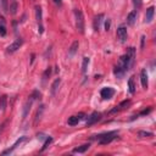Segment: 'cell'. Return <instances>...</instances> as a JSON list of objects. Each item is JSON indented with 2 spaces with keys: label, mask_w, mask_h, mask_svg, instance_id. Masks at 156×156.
<instances>
[{
  "label": "cell",
  "mask_w": 156,
  "mask_h": 156,
  "mask_svg": "<svg viewBox=\"0 0 156 156\" xmlns=\"http://www.w3.org/2000/svg\"><path fill=\"white\" fill-rule=\"evenodd\" d=\"M134 59H136V49L129 48L127 50V53L119 58V61L116 66L118 69H121L123 72H127L134 65Z\"/></svg>",
  "instance_id": "cell-1"
},
{
  "label": "cell",
  "mask_w": 156,
  "mask_h": 156,
  "mask_svg": "<svg viewBox=\"0 0 156 156\" xmlns=\"http://www.w3.org/2000/svg\"><path fill=\"white\" fill-rule=\"evenodd\" d=\"M118 136V132L117 131H111V132H106V133H101L99 136L93 137V139H96L99 144L101 145H106L109 143H111L113 139H116Z\"/></svg>",
  "instance_id": "cell-2"
},
{
  "label": "cell",
  "mask_w": 156,
  "mask_h": 156,
  "mask_svg": "<svg viewBox=\"0 0 156 156\" xmlns=\"http://www.w3.org/2000/svg\"><path fill=\"white\" fill-rule=\"evenodd\" d=\"M75 17H76V28L81 34L84 33V16L81 10H75Z\"/></svg>",
  "instance_id": "cell-3"
},
{
  "label": "cell",
  "mask_w": 156,
  "mask_h": 156,
  "mask_svg": "<svg viewBox=\"0 0 156 156\" xmlns=\"http://www.w3.org/2000/svg\"><path fill=\"white\" fill-rule=\"evenodd\" d=\"M22 44H23V39L22 38H17L16 40L14 41V43H11V44L7 46L6 51H7L9 54H12V53H15V51H17L21 46H22Z\"/></svg>",
  "instance_id": "cell-4"
},
{
  "label": "cell",
  "mask_w": 156,
  "mask_h": 156,
  "mask_svg": "<svg viewBox=\"0 0 156 156\" xmlns=\"http://www.w3.org/2000/svg\"><path fill=\"white\" fill-rule=\"evenodd\" d=\"M35 17H37V21H38V31L39 33H43L44 31V27H43V11H41V7L40 6H37L35 7Z\"/></svg>",
  "instance_id": "cell-5"
},
{
  "label": "cell",
  "mask_w": 156,
  "mask_h": 156,
  "mask_svg": "<svg viewBox=\"0 0 156 156\" xmlns=\"http://www.w3.org/2000/svg\"><path fill=\"white\" fill-rule=\"evenodd\" d=\"M100 118H101V113L100 112H98V111H95V112H93L92 115L88 117V119H87V127H90V126H93L94 123H96L98 121H100Z\"/></svg>",
  "instance_id": "cell-6"
},
{
  "label": "cell",
  "mask_w": 156,
  "mask_h": 156,
  "mask_svg": "<svg viewBox=\"0 0 156 156\" xmlns=\"http://www.w3.org/2000/svg\"><path fill=\"white\" fill-rule=\"evenodd\" d=\"M100 95H101L102 99L109 100V99H111L113 95H115V89H113V88H110V87L102 88L101 92H100Z\"/></svg>",
  "instance_id": "cell-7"
},
{
  "label": "cell",
  "mask_w": 156,
  "mask_h": 156,
  "mask_svg": "<svg viewBox=\"0 0 156 156\" xmlns=\"http://www.w3.org/2000/svg\"><path fill=\"white\" fill-rule=\"evenodd\" d=\"M27 137H20L17 140H16V143H15L14 145H12V147L11 148H10V149H7V150H5V151L3 153V155H7V154H11L12 151H14V150L15 149H16V148H18L20 147V145L21 144H22V143H24V142H27Z\"/></svg>",
  "instance_id": "cell-8"
},
{
  "label": "cell",
  "mask_w": 156,
  "mask_h": 156,
  "mask_svg": "<svg viewBox=\"0 0 156 156\" xmlns=\"http://www.w3.org/2000/svg\"><path fill=\"white\" fill-rule=\"evenodd\" d=\"M127 37H128L127 28L124 27V26H119V27L117 28V38L119 39V41H121V43H124Z\"/></svg>",
  "instance_id": "cell-9"
},
{
  "label": "cell",
  "mask_w": 156,
  "mask_h": 156,
  "mask_svg": "<svg viewBox=\"0 0 156 156\" xmlns=\"http://www.w3.org/2000/svg\"><path fill=\"white\" fill-rule=\"evenodd\" d=\"M83 116H84V113H82V112L79 113V115H77V116H71L69 118V121H67L69 126H76V124H78V122L83 118Z\"/></svg>",
  "instance_id": "cell-10"
},
{
  "label": "cell",
  "mask_w": 156,
  "mask_h": 156,
  "mask_svg": "<svg viewBox=\"0 0 156 156\" xmlns=\"http://www.w3.org/2000/svg\"><path fill=\"white\" fill-rule=\"evenodd\" d=\"M154 14H155V7L154 6H150L148 10H147V14H145V22L147 23H150L154 18Z\"/></svg>",
  "instance_id": "cell-11"
},
{
  "label": "cell",
  "mask_w": 156,
  "mask_h": 156,
  "mask_svg": "<svg viewBox=\"0 0 156 156\" xmlns=\"http://www.w3.org/2000/svg\"><path fill=\"white\" fill-rule=\"evenodd\" d=\"M140 82H142L143 88L147 89L148 88V73H147V70L145 69H143L142 72H140Z\"/></svg>",
  "instance_id": "cell-12"
},
{
  "label": "cell",
  "mask_w": 156,
  "mask_h": 156,
  "mask_svg": "<svg viewBox=\"0 0 156 156\" xmlns=\"http://www.w3.org/2000/svg\"><path fill=\"white\" fill-rule=\"evenodd\" d=\"M137 16H138V14H137L136 10L132 11V12H129L128 16H127V23L129 26H133L134 23H136V21H137Z\"/></svg>",
  "instance_id": "cell-13"
},
{
  "label": "cell",
  "mask_w": 156,
  "mask_h": 156,
  "mask_svg": "<svg viewBox=\"0 0 156 156\" xmlns=\"http://www.w3.org/2000/svg\"><path fill=\"white\" fill-rule=\"evenodd\" d=\"M78 46H79V43H78V40L73 41L72 43V45L70 46V49H69V56L70 58H72L76 53H77V50H78Z\"/></svg>",
  "instance_id": "cell-14"
},
{
  "label": "cell",
  "mask_w": 156,
  "mask_h": 156,
  "mask_svg": "<svg viewBox=\"0 0 156 156\" xmlns=\"http://www.w3.org/2000/svg\"><path fill=\"white\" fill-rule=\"evenodd\" d=\"M102 18H104V15L102 14H99L98 16L95 17V20H94V29L98 31L100 29V26H101V22H102Z\"/></svg>",
  "instance_id": "cell-15"
},
{
  "label": "cell",
  "mask_w": 156,
  "mask_h": 156,
  "mask_svg": "<svg viewBox=\"0 0 156 156\" xmlns=\"http://www.w3.org/2000/svg\"><path fill=\"white\" fill-rule=\"evenodd\" d=\"M90 148V144H83L81 145V147H78V148H75L73 149V153H78V154H83V153H85L88 149Z\"/></svg>",
  "instance_id": "cell-16"
},
{
  "label": "cell",
  "mask_w": 156,
  "mask_h": 156,
  "mask_svg": "<svg viewBox=\"0 0 156 156\" xmlns=\"http://www.w3.org/2000/svg\"><path fill=\"white\" fill-rule=\"evenodd\" d=\"M60 83H61V79H60V78H56V79L54 81V83H53V84H51V89H50V92H51V95H55V94H56V90L59 89Z\"/></svg>",
  "instance_id": "cell-17"
},
{
  "label": "cell",
  "mask_w": 156,
  "mask_h": 156,
  "mask_svg": "<svg viewBox=\"0 0 156 156\" xmlns=\"http://www.w3.org/2000/svg\"><path fill=\"white\" fill-rule=\"evenodd\" d=\"M128 90L131 94H134V93H136V83H134V77L133 76L128 79Z\"/></svg>",
  "instance_id": "cell-18"
},
{
  "label": "cell",
  "mask_w": 156,
  "mask_h": 156,
  "mask_svg": "<svg viewBox=\"0 0 156 156\" xmlns=\"http://www.w3.org/2000/svg\"><path fill=\"white\" fill-rule=\"evenodd\" d=\"M6 106H7V98H6V95H3L1 98H0V110H1L3 112H5Z\"/></svg>",
  "instance_id": "cell-19"
},
{
  "label": "cell",
  "mask_w": 156,
  "mask_h": 156,
  "mask_svg": "<svg viewBox=\"0 0 156 156\" xmlns=\"http://www.w3.org/2000/svg\"><path fill=\"white\" fill-rule=\"evenodd\" d=\"M88 65H89V58L84 56V58H83V64H82V73H85L87 72Z\"/></svg>",
  "instance_id": "cell-20"
},
{
  "label": "cell",
  "mask_w": 156,
  "mask_h": 156,
  "mask_svg": "<svg viewBox=\"0 0 156 156\" xmlns=\"http://www.w3.org/2000/svg\"><path fill=\"white\" fill-rule=\"evenodd\" d=\"M32 101H33V99H31L29 101H27V104L24 105V111H23V118L28 115V111L31 110V106H32Z\"/></svg>",
  "instance_id": "cell-21"
},
{
  "label": "cell",
  "mask_w": 156,
  "mask_h": 156,
  "mask_svg": "<svg viewBox=\"0 0 156 156\" xmlns=\"http://www.w3.org/2000/svg\"><path fill=\"white\" fill-rule=\"evenodd\" d=\"M43 111H44V106L41 105L40 107H39V110H38V112H37V115H35V121H34V123L37 124L39 121H40V118H41V113H43Z\"/></svg>",
  "instance_id": "cell-22"
},
{
  "label": "cell",
  "mask_w": 156,
  "mask_h": 156,
  "mask_svg": "<svg viewBox=\"0 0 156 156\" xmlns=\"http://www.w3.org/2000/svg\"><path fill=\"white\" fill-rule=\"evenodd\" d=\"M138 136L140 138H151V137H154V134L151 132H143V131H140L138 133Z\"/></svg>",
  "instance_id": "cell-23"
},
{
  "label": "cell",
  "mask_w": 156,
  "mask_h": 156,
  "mask_svg": "<svg viewBox=\"0 0 156 156\" xmlns=\"http://www.w3.org/2000/svg\"><path fill=\"white\" fill-rule=\"evenodd\" d=\"M16 10H17V3H16V0H12L11 5H10V12H11L12 15H15L16 14Z\"/></svg>",
  "instance_id": "cell-24"
},
{
  "label": "cell",
  "mask_w": 156,
  "mask_h": 156,
  "mask_svg": "<svg viewBox=\"0 0 156 156\" xmlns=\"http://www.w3.org/2000/svg\"><path fill=\"white\" fill-rule=\"evenodd\" d=\"M129 104H131V100H124V101H122L121 104H119L117 107H118V110H122V109H126Z\"/></svg>",
  "instance_id": "cell-25"
},
{
  "label": "cell",
  "mask_w": 156,
  "mask_h": 156,
  "mask_svg": "<svg viewBox=\"0 0 156 156\" xmlns=\"http://www.w3.org/2000/svg\"><path fill=\"white\" fill-rule=\"evenodd\" d=\"M7 1H9V0H1V7H3V11H4V12H9Z\"/></svg>",
  "instance_id": "cell-26"
},
{
  "label": "cell",
  "mask_w": 156,
  "mask_h": 156,
  "mask_svg": "<svg viewBox=\"0 0 156 156\" xmlns=\"http://www.w3.org/2000/svg\"><path fill=\"white\" fill-rule=\"evenodd\" d=\"M51 142H53V138H51V137H48V138H46V140H45V143H44V145H43V148H41V150H45L46 148H48V145H49Z\"/></svg>",
  "instance_id": "cell-27"
},
{
  "label": "cell",
  "mask_w": 156,
  "mask_h": 156,
  "mask_svg": "<svg viewBox=\"0 0 156 156\" xmlns=\"http://www.w3.org/2000/svg\"><path fill=\"white\" fill-rule=\"evenodd\" d=\"M51 75V69L49 67V69H46L45 70V72H44V75H43V81H45V79H48V77Z\"/></svg>",
  "instance_id": "cell-28"
},
{
  "label": "cell",
  "mask_w": 156,
  "mask_h": 156,
  "mask_svg": "<svg viewBox=\"0 0 156 156\" xmlns=\"http://www.w3.org/2000/svg\"><path fill=\"white\" fill-rule=\"evenodd\" d=\"M133 4H134L136 10H139L140 7H142V0H133Z\"/></svg>",
  "instance_id": "cell-29"
},
{
  "label": "cell",
  "mask_w": 156,
  "mask_h": 156,
  "mask_svg": "<svg viewBox=\"0 0 156 156\" xmlns=\"http://www.w3.org/2000/svg\"><path fill=\"white\" fill-rule=\"evenodd\" d=\"M0 35H1V37L6 35V27H5L4 24H0Z\"/></svg>",
  "instance_id": "cell-30"
},
{
  "label": "cell",
  "mask_w": 156,
  "mask_h": 156,
  "mask_svg": "<svg viewBox=\"0 0 156 156\" xmlns=\"http://www.w3.org/2000/svg\"><path fill=\"white\" fill-rule=\"evenodd\" d=\"M110 27H111V20L107 18L105 21V31H106V32H107V31H110Z\"/></svg>",
  "instance_id": "cell-31"
},
{
  "label": "cell",
  "mask_w": 156,
  "mask_h": 156,
  "mask_svg": "<svg viewBox=\"0 0 156 156\" xmlns=\"http://www.w3.org/2000/svg\"><path fill=\"white\" fill-rule=\"evenodd\" d=\"M144 39L145 37H142V48H144Z\"/></svg>",
  "instance_id": "cell-32"
},
{
  "label": "cell",
  "mask_w": 156,
  "mask_h": 156,
  "mask_svg": "<svg viewBox=\"0 0 156 156\" xmlns=\"http://www.w3.org/2000/svg\"><path fill=\"white\" fill-rule=\"evenodd\" d=\"M54 1H55V3H56V4H59V5H60V4H61V0H54Z\"/></svg>",
  "instance_id": "cell-33"
}]
</instances>
